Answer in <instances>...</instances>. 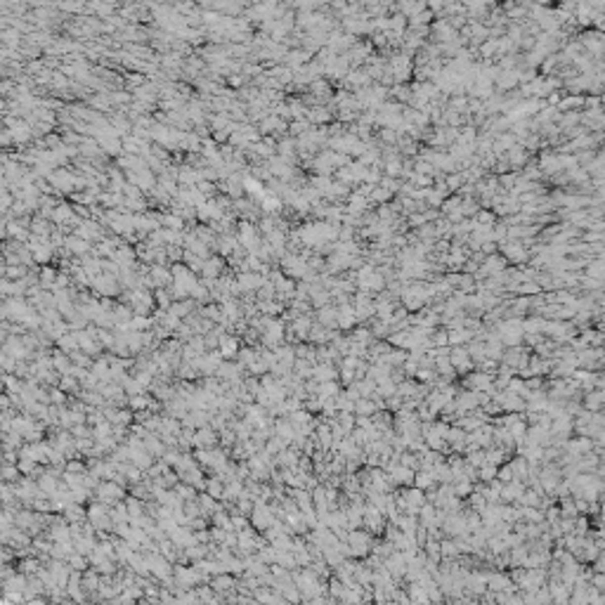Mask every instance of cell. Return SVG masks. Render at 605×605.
Returning <instances> with one entry per match:
<instances>
[{
    "label": "cell",
    "instance_id": "1",
    "mask_svg": "<svg viewBox=\"0 0 605 605\" xmlns=\"http://www.w3.org/2000/svg\"><path fill=\"white\" fill-rule=\"evenodd\" d=\"M579 400H582V407L586 411H601L603 409V390H586V397H579Z\"/></svg>",
    "mask_w": 605,
    "mask_h": 605
},
{
    "label": "cell",
    "instance_id": "2",
    "mask_svg": "<svg viewBox=\"0 0 605 605\" xmlns=\"http://www.w3.org/2000/svg\"><path fill=\"white\" fill-rule=\"evenodd\" d=\"M471 338H473V331H468L466 326L447 329V343H449V346H466Z\"/></svg>",
    "mask_w": 605,
    "mask_h": 605
},
{
    "label": "cell",
    "instance_id": "3",
    "mask_svg": "<svg viewBox=\"0 0 605 605\" xmlns=\"http://www.w3.org/2000/svg\"><path fill=\"white\" fill-rule=\"evenodd\" d=\"M376 411H378V404L374 397H357L355 400V409H352L355 416H371Z\"/></svg>",
    "mask_w": 605,
    "mask_h": 605
},
{
    "label": "cell",
    "instance_id": "4",
    "mask_svg": "<svg viewBox=\"0 0 605 605\" xmlns=\"http://www.w3.org/2000/svg\"><path fill=\"white\" fill-rule=\"evenodd\" d=\"M440 553H442L444 561H454L461 556V549H459V541L452 539V537H442L440 539Z\"/></svg>",
    "mask_w": 605,
    "mask_h": 605
},
{
    "label": "cell",
    "instance_id": "5",
    "mask_svg": "<svg viewBox=\"0 0 605 605\" xmlns=\"http://www.w3.org/2000/svg\"><path fill=\"white\" fill-rule=\"evenodd\" d=\"M336 317H338V307L324 305V307L317 310V319H319V324L326 326V329H336Z\"/></svg>",
    "mask_w": 605,
    "mask_h": 605
},
{
    "label": "cell",
    "instance_id": "6",
    "mask_svg": "<svg viewBox=\"0 0 605 605\" xmlns=\"http://www.w3.org/2000/svg\"><path fill=\"white\" fill-rule=\"evenodd\" d=\"M473 487H475V482H471V480H466V477H459V480H454L452 482V492L459 499H466L471 492H473Z\"/></svg>",
    "mask_w": 605,
    "mask_h": 605
},
{
    "label": "cell",
    "instance_id": "7",
    "mask_svg": "<svg viewBox=\"0 0 605 605\" xmlns=\"http://www.w3.org/2000/svg\"><path fill=\"white\" fill-rule=\"evenodd\" d=\"M293 432H296V428H293L291 421H279V423H277V437H279L284 444H291Z\"/></svg>",
    "mask_w": 605,
    "mask_h": 605
},
{
    "label": "cell",
    "instance_id": "8",
    "mask_svg": "<svg viewBox=\"0 0 605 605\" xmlns=\"http://www.w3.org/2000/svg\"><path fill=\"white\" fill-rule=\"evenodd\" d=\"M338 392H341V386H338L336 381H322L317 395H319V397H336Z\"/></svg>",
    "mask_w": 605,
    "mask_h": 605
},
{
    "label": "cell",
    "instance_id": "9",
    "mask_svg": "<svg viewBox=\"0 0 605 605\" xmlns=\"http://www.w3.org/2000/svg\"><path fill=\"white\" fill-rule=\"evenodd\" d=\"M497 468L499 466H494V464H482L480 468H477V480H482V482L494 480V477H497Z\"/></svg>",
    "mask_w": 605,
    "mask_h": 605
},
{
    "label": "cell",
    "instance_id": "10",
    "mask_svg": "<svg viewBox=\"0 0 605 605\" xmlns=\"http://www.w3.org/2000/svg\"><path fill=\"white\" fill-rule=\"evenodd\" d=\"M589 527H591V522H589V518L582 513V516H577V518H574L572 534H577V537H586V534H589Z\"/></svg>",
    "mask_w": 605,
    "mask_h": 605
},
{
    "label": "cell",
    "instance_id": "11",
    "mask_svg": "<svg viewBox=\"0 0 605 605\" xmlns=\"http://www.w3.org/2000/svg\"><path fill=\"white\" fill-rule=\"evenodd\" d=\"M464 461L466 464H471L473 468H480V466L485 464V452H482V449H471V452L466 454Z\"/></svg>",
    "mask_w": 605,
    "mask_h": 605
},
{
    "label": "cell",
    "instance_id": "12",
    "mask_svg": "<svg viewBox=\"0 0 605 605\" xmlns=\"http://www.w3.org/2000/svg\"><path fill=\"white\" fill-rule=\"evenodd\" d=\"M466 499H468V506L473 508V511H482V506L487 504L485 497H482V494H480L477 489H473V492H471V494H468Z\"/></svg>",
    "mask_w": 605,
    "mask_h": 605
},
{
    "label": "cell",
    "instance_id": "13",
    "mask_svg": "<svg viewBox=\"0 0 605 605\" xmlns=\"http://www.w3.org/2000/svg\"><path fill=\"white\" fill-rule=\"evenodd\" d=\"M516 291L518 293H522V296H534V293H539L541 291V286L537 284V281H525L522 286H516Z\"/></svg>",
    "mask_w": 605,
    "mask_h": 605
},
{
    "label": "cell",
    "instance_id": "14",
    "mask_svg": "<svg viewBox=\"0 0 605 605\" xmlns=\"http://www.w3.org/2000/svg\"><path fill=\"white\" fill-rule=\"evenodd\" d=\"M414 376L419 378L421 383H431V386H432V378L437 376V371H435V369H423V367H419V369H416V374H414Z\"/></svg>",
    "mask_w": 605,
    "mask_h": 605
},
{
    "label": "cell",
    "instance_id": "15",
    "mask_svg": "<svg viewBox=\"0 0 605 605\" xmlns=\"http://www.w3.org/2000/svg\"><path fill=\"white\" fill-rule=\"evenodd\" d=\"M506 390H511V392H518V395H522V390H525V378H508V386Z\"/></svg>",
    "mask_w": 605,
    "mask_h": 605
},
{
    "label": "cell",
    "instance_id": "16",
    "mask_svg": "<svg viewBox=\"0 0 605 605\" xmlns=\"http://www.w3.org/2000/svg\"><path fill=\"white\" fill-rule=\"evenodd\" d=\"M589 584H591L594 589H598V591H605V574L603 572H594V574H591V579H589Z\"/></svg>",
    "mask_w": 605,
    "mask_h": 605
},
{
    "label": "cell",
    "instance_id": "17",
    "mask_svg": "<svg viewBox=\"0 0 605 605\" xmlns=\"http://www.w3.org/2000/svg\"><path fill=\"white\" fill-rule=\"evenodd\" d=\"M279 291H286V293H291L293 291V284L289 279L284 281V279H279Z\"/></svg>",
    "mask_w": 605,
    "mask_h": 605
}]
</instances>
